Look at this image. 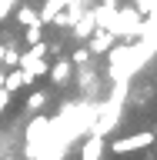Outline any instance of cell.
Instances as JSON below:
<instances>
[{
  "instance_id": "obj_1",
  "label": "cell",
  "mask_w": 157,
  "mask_h": 160,
  "mask_svg": "<svg viewBox=\"0 0 157 160\" xmlns=\"http://www.w3.org/2000/svg\"><path fill=\"white\" fill-rule=\"evenodd\" d=\"M150 143H154V133H134V137H120V140H114L110 147H114V153H130V150L150 147Z\"/></svg>"
},
{
  "instance_id": "obj_2",
  "label": "cell",
  "mask_w": 157,
  "mask_h": 160,
  "mask_svg": "<svg viewBox=\"0 0 157 160\" xmlns=\"http://www.w3.org/2000/svg\"><path fill=\"white\" fill-rule=\"evenodd\" d=\"M20 87H27L24 70H13V73H7V77H3V90H7V93H13V90H20Z\"/></svg>"
},
{
  "instance_id": "obj_3",
  "label": "cell",
  "mask_w": 157,
  "mask_h": 160,
  "mask_svg": "<svg viewBox=\"0 0 157 160\" xmlns=\"http://www.w3.org/2000/svg\"><path fill=\"white\" fill-rule=\"evenodd\" d=\"M67 77H70V60H60L57 67L50 70V80H54V83H64Z\"/></svg>"
},
{
  "instance_id": "obj_4",
  "label": "cell",
  "mask_w": 157,
  "mask_h": 160,
  "mask_svg": "<svg viewBox=\"0 0 157 160\" xmlns=\"http://www.w3.org/2000/svg\"><path fill=\"white\" fill-rule=\"evenodd\" d=\"M24 40H27L30 47H34V43H40V40H44V30H40V23H30L27 33H24Z\"/></svg>"
},
{
  "instance_id": "obj_5",
  "label": "cell",
  "mask_w": 157,
  "mask_h": 160,
  "mask_svg": "<svg viewBox=\"0 0 157 160\" xmlns=\"http://www.w3.org/2000/svg\"><path fill=\"white\" fill-rule=\"evenodd\" d=\"M44 90H34V93H27V110H37V107H44Z\"/></svg>"
},
{
  "instance_id": "obj_6",
  "label": "cell",
  "mask_w": 157,
  "mask_h": 160,
  "mask_svg": "<svg viewBox=\"0 0 157 160\" xmlns=\"http://www.w3.org/2000/svg\"><path fill=\"white\" fill-rule=\"evenodd\" d=\"M17 20H20V23H27V27H30V23H40V20H37V13H34V10H30V7H20Z\"/></svg>"
},
{
  "instance_id": "obj_7",
  "label": "cell",
  "mask_w": 157,
  "mask_h": 160,
  "mask_svg": "<svg viewBox=\"0 0 157 160\" xmlns=\"http://www.w3.org/2000/svg\"><path fill=\"white\" fill-rule=\"evenodd\" d=\"M13 3H17V0H0V20L7 17L10 10H13Z\"/></svg>"
},
{
  "instance_id": "obj_8",
  "label": "cell",
  "mask_w": 157,
  "mask_h": 160,
  "mask_svg": "<svg viewBox=\"0 0 157 160\" xmlns=\"http://www.w3.org/2000/svg\"><path fill=\"white\" fill-rule=\"evenodd\" d=\"M7 97H10L7 90H0V107H3V103H7Z\"/></svg>"
},
{
  "instance_id": "obj_9",
  "label": "cell",
  "mask_w": 157,
  "mask_h": 160,
  "mask_svg": "<svg viewBox=\"0 0 157 160\" xmlns=\"http://www.w3.org/2000/svg\"><path fill=\"white\" fill-rule=\"evenodd\" d=\"M0 90H3V73H0Z\"/></svg>"
}]
</instances>
